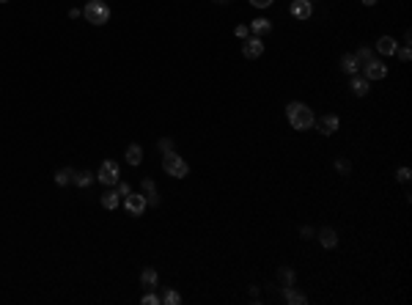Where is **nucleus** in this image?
<instances>
[{
  "label": "nucleus",
  "mask_w": 412,
  "mask_h": 305,
  "mask_svg": "<svg viewBox=\"0 0 412 305\" xmlns=\"http://www.w3.org/2000/svg\"><path fill=\"white\" fill-rule=\"evenodd\" d=\"M286 118H289V124H292V130H310L313 127V110L305 105V102H289L286 105Z\"/></svg>",
  "instance_id": "f257e3e1"
},
{
  "label": "nucleus",
  "mask_w": 412,
  "mask_h": 305,
  "mask_svg": "<svg viewBox=\"0 0 412 305\" xmlns=\"http://www.w3.org/2000/svg\"><path fill=\"white\" fill-rule=\"evenodd\" d=\"M242 55L250 58V60L264 55V42H261V36H247L245 42H242Z\"/></svg>",
  "instance_id": "39448f33"
},
{
  "label": "nucleus",
  "mask_w": 412,
  "mask_h": 305,
  "mask_svg": "<svg viewBox=\"0 0 412 305\" xmlns=\"http://www.w3.org/2000/svg\"><path fill=\"white\" fill-rule=\"evenodd\" d=\"M313 127H316V130H319L322 135H333V132H338V127H341V118L335 116V113H327V116L316 118V121H313Z\"/></svg>",
  "instance_id": "423d86ee"
},
{
  "label": "nucleus",
  "mask_w": 412,
  "mask_h": 305,
  "mask_svg": "<svg viewBox=\"0 0 412 305\" xmlns=\"http://www.w3.org/2000/svg\"><path fill=\"white\" fill-rule=\"evenodd\" d=\"M396 52H398V58H401V60H404V64H407V60L412 58V50H409V47H407V44H404V47H401V50H396Z\"/></svg>",
  "instance_id": "7c9ffc66"
},
{
  "label": "nucleus",
  "mask_w": 412,
  "mask_h": 305,
  "mask_svg": "<svg viewBox=\"0 0 412 305\" xmlns=\"http://www.w3.org/2000/svg\"><path fill=\"white\" fill-rule=\"evenodd\" d=\"M292 17L300 19V22H308V19L313 17V6H310V0H294V3H292Z\"/></svg>",
  "instance_id": "6e6552de"
},
{
  "label": "nucleus",
  "mask_w": 412,
  "mask_h": 305,
  "mask_svg": "<svg viewBox=\"0 0 412 305\" xmlns=\"http://www.w3.org/2000/svg\"><path fill=\"white\" fill-rule=\"evenodd\" d=\"M160 302H165V305H179V302H181V294H179L176 289H168L165 294L160 297Z\"/></svg>",
  "instance_id": "412c9836"
},
{
  "label": "nucleus",
  "mask_w": 412,
  "mask_h": 305,
  "mask_svg": "<svg viewBox=\"0 0 412 305\" xmlns=\"http://www.w3.org/2000/svg\"><path fill=\"white\" fill-rule=\"evenodd\" d=\"M173 148H176V146H173V140H171V138H162V140H160V151H162V154L173 151Z\"/></svg>",
  "instance_id": "cd10ccee"
},
{
  "label": "nucleus",
  "mask_w": 412,
  "mask_h": 305,
  "mask_svg": "<svg viewBox=\"0 0 412 305\" xmlns=\"http://www.w3.org/2000/svg\"><path fill=\"white\" fill-rule=\"evenodd\" d=\"M118 201H121V195L116 193V190H107V193L102 195V206H105V209H116Z\"/></svg>",
  "instance_id": "6ab92c4d"
},
{
  "label": "nucleus",
  "mask_w": 412,
  "mask_h": 305,
  "mask_svg": "<svg viewBox=\"0 0 412 305\" xmlns=\"http://www.w3.org/2000/svg\"><path fill=\"white\" fill-rule=\"evenodd\" d=\"M341 69L346 72V74H357V69H360V64L355 60V55H352V52H346V55L341 58Z\"/></svg>",
  "instance_id": "a211bd4d"
},
{
  "label": "nucleus",
  "mask_w": 412,
  "mask_h": 305,
  "mask_svg": "<svg viewBox=\"0 0 412 305\" xmlns=\"http://www.w3.org/2000/svg\"><path fill=\"white\" fill-rule=\"evenodd\" d=\"M140 190H143L146 203L157 206V203H160V195H157V187H154V181H151V179H143V181H140Z\"/></svg>",
  "instance_id": "9b49d317"
},
{
  "label": "nucleus",
  "mask_w": 412,
  "mask_h": 305,
  "mask_svg": "<svg viewBox=\"0 0 412 305\" xmlns=\"http://www.w3.org/2000/svg\"><path fill=\"white\" fill-rule=\"evenodd\" d=\"M72 181H74L77 187H91L93 181H97V173H88V171H74Z\"/></svg>",
  "instance_id": "dca6fc26"
},
{
  "label": "nucleus",
  "mask_w": 412,
  "mask_h": 305,
  "mask_svg": "<svg viewBox=\"0 0 412 305\" xmlns=\"http://www.w3.org/2000/svg\"><path fill=\"white\" fill-rule=\"evenodd\" d=\"M157 281H160V278H157L154 269H143V272H140V283H143L146 289H154V286H157Z\"/></svg>",
  "instance_id": "aec40b11"
},
{
  "label": "nucleus",
  "mask_w": 412,
  "mask_h": 305,
  "mask_svg": "<svg viewBox=\"0 0 412 305\" xmlns=\"http://www.w3.org/2000/svg\"><path fill=\"white\" fill-rule=\"evenodd\" d=\"M126 162H130V165H140V162H143V148L138 143H132L126 148Z\"/></svg>",
  "instance_id": "f3484780"
},
{
  "label": "nucleus",
  "mask_w": 412,
  "mask_h": 305,
  "mask_svg": "<svg viewBox=\"0 0 412 305\" xmlns=\"http://www.w3.org/2000/svg\"><path fill=\"white\" fill-rule=\"evenodd\" d=\"M300 234H302V236H313V228H310V226H302Z\"/></svg>",
  "instance_id": "473e14b6"
},
{
  "label": "nucleus",
  "mask_w": 412,
  "mask_h": 305,
  "mask_svg": "<svg viewBox=\"0 0 412 305\" xmlns=\"http://www.w3.org/2000/svg\"><path fill=\"white\" fill-rule=\"evenodd\" d=\"M217 3H226V0H217Z\"/></svg>",
  "instance_id": "e433bc0d"
},
{
  "label": "nucleus",
  "mask_w": 412,
  "mask_h": 305,
  "mask_svg": "<svg viewBox=\"0 0 412 305\" xmlns=\"http://www.w3.org/2000/svg\"><path fill=\"white\" fill-rule=\"evenodd\" d=\"M409 179H412L409 168H398V171H396V181H401V185H407Z\"/></svg>",
  "instance_id": "393cba45"
},
{
  "label": "nucleus",
  "mask_w": 412,
  "mask_h": 305,
  "mask_svg": "<svg viewBox=\"0 0 412 305\" xmlns=\"http://www.w3.org/2000/svg\"><path fill=\"white\" fill-rule=\"evenodd\" d=\"M363 69H366V80H371V83H374V80H385V77H388V66H385L382 60H368Z\"/></svg>",
  "instance_id": "1a4fd4ad"
},
{
  "label": "nucleus",
  "mask_w": 412,
  "mask_h": 305,
  "mask_svg": "<svg viewBox=\"0 0 412 305\" xmlns=\"http://www.w3.org/2000/svg\"><path fill=\"white\" fill-rule=\"evenodd\" d=\"M379 0H363V6H376Z\"/></svg>",
  "instance_id": "f704fd0d"
},
{
  "label": "nucleus",
  "mask_w": 412,
  "mask_h": 305,
  "mask_svg": "<svg viewBox=\"0 0 412 305\" xmlns=\"http://www.w3.org/2000/svg\"><path fill=\"white\" fill-rule=\"evenodd\" d=\"M349 88H352V94H355V97H366V94L371 91V80L352 74V80H349Z\"/></svg>",
  "instance_id": "9d476101"
},
{
  "label": "nucleus",
  "mask_w": 412,
  "mask_h": 305,
  "mask_svg": "<svg viewBox=\"0 0 412 305\" xmlns=\"http://www.w3.org/2000/svg\"><path fill=\"white\" fill-rule=\"evenodd\" d=\"M69 17H72V19H77V17H83V11H80V9H72V11H69Z\"/></svg>",
  "instance_id": "72a5a7b5"
},
{
  "label": "nucleus",
  "mask_w": 412,
  "mask_h": 305,
  "mask_svg": "<svg viewBox=\"0 0 412 305\" xmlns=\"http://www.w3.org/2000/svg\"><path fill=\"white\" fill-rule=\"evenodd\" d=\"M0 3H9V0H0Z\"/></svg>",
  "instance_id": "c9c22d12"
},
{
  "label": "nucleus",
  "mask_w": 412,
  "mask_h": 305,
  "mask_svg": "<svg viewBox=\"0 0 412 305\" xmlns=\"http://www.w3.org/2000/svg\"><path fill=\"white\" fill-rule=\"evenodd\" d=\"M162 171L168 176H176V179H184L187 173H190V165H187L184 160H181V154H176V148L168 154H162Z\"/></svg>",
  "instance_id": "f03ea898"
},
{
  "label": "nucleus",
  "mask_w": 412,
  "mask_h": 305,
  "mask_svg": "<svg viewBox=\"0 0 412 305\" xmlns=\"http://www.w3.org/2000/svg\"><path fill=\"white\" fill-rule=\"evenodd\" d=\"M72 176H74V171H72V168H60V171L55 173V185H60V187H64V185H69V181H72Z\"/></svg>",
  "instance_id": "5701e85b"
},
{
  "label": "nucleus",
  "mask_w": 412,
  "mask_h": 305,
  "mask_svg": "<svg viewBox=\"0 0 412 305\" xmlns=\"http://www.w3.org/2000/svg\"><path fill=\"white\" fill-rule=\"evenodd\" d=\"M118 179H121L118 162H116V160H105L102 165H99V171H97V181H102V185L113 187V185H116Z\"/></svg>",
  "instance_id": "20e7f679"
},
{
  "label": "nucleus",
  "mask_w": 412,
  "mask_h": 305,
  "mask_svg": "<svg viewBox=\"0 0 412 305\" xmlns=\"http://www.w3.org/2000/svg\"><path fill=\"white\" fill-rule=\"evenodd\" d=\"M247 28H250L253 36H261V33H269V30H272V22H269L267 17H259V19H253Z\"/></svg>",
  "instance_id": "2eb2a0df"
},
{
  "label": "nucleus",
  "mask_w": 412,
  "mask_h": 305,
  "mask_svg": "<svg viewBox=\"0 0 412 305\" xmlns=\"http://www.w3.org/2000/svg\"><path fill=\"white\" fill-rule=\"evenodd\" d=\"M83 17L88 19L91 25H105L110 19V6L102 3V0H88V6L83 9Z\"/></svg>",
  "instance_id": "7ed1b4c3"
},
{
  "label": "nucleus",
  "mask_w": 412,
  "mask_h": 305,
  "mask_svg": "<svg viewBox=\"0 0 412 305\" xmlns=\"http://www.w3.org/2000/svg\"><path fill=\"white\" fill-rule=\"evenodd\" d=\"M234 36H236V39H242V42H245V39L250 36V28H247V25H236V28H234Z\"/></svg>",
  "instance_id": "a878e982"
},
{
  "label": "nucleus",
  "mask_w": 412,
  "mask_h": 305,
  "mask_svg": "<svg viewBox=\"0 0 412 305\" xmlns=\"http://www.w3.org/2000/svg\"><path fill=\"white\" fill-rule=\"evenodd\" d=\"M319 245L327 248V250H333L335 245H338V234H335L333 228H322V231H319Z\"/></svg>",
  "instance_id": "ddd939ff"
},
{
  "label": "nucleus",
  "mask_w": 412,
  "mask_h": 305,
  "mask_svg": "<svg viewBox=\"0 0 412 305\" xmlns=\"http://www.w3.org/2000/svg\"><path fill=\"white\" fill-rule=\"evenodd\" d=\"M140 302H143V305H157L160 297L154 294V291H148V294H143V300H140Z\"/></svg>",
  "instance_id": "c756f323"
},
{
  "label": "nucleus",
  "mask_w": 412,
  "mask_h": 305,
  "mask_svg": "<svg viewBox=\"0 0 412 305\" xmlns=\"http://www.w3.org/2000/svg\"><path fill=\"white\" fill-rule=\"evenodd\" d=\"M355 60H357V64H360V66H366L368 60H374V52H371L368 47H360V50L355 52Z\"/></svg>",
  "instance_id": "4be33fe9"
},
{
  "label": "nucleus",
  "mask_w": 412,
  "mask_h": 305,
  "mask_svg": "<svg viewBox=\"0 0 412 305\" xmlns=\"http://www.w3.org/2000/svg\"><path fill=\"white\" fill-rule=\"evenodd\" d=\"M278 278H280L283 286H292V283H294V269H292V267H280Z\"/></svg>",
  "instance_id": "b1692460"
},
{
  "label": "nucleus",
  "mask_w": 412,
  "mask_h": 305,
  "mask_svg": "<svg viewBox=\"0 0 412 305\" xmlns=\"http://www.w3.org/2000/svg\"><path fill=\"white\" fill-rule=\"evenodd\" d=\"M376 50H379L382 55H396L398 44H396L393 36H379V42H376Z\"/></svg>",
  "instance_id": "4468645a"
},
{
  "label": "nucleus",
  "mask_w": 412,
  "mask_h": 305,
  "mask_svg": "<svg viewBox=\"0 0 412 305\" xmlns=\"http://www.w3.org/2000/svg\"><path fill=\"white\" fill-rule=\"evenodd\" d=\"M116 193L121 195V198H124V195H130V193H132V187H130V185H124V181L118 179V181H116Z\"/></svg>",
  "instance_id": "c85d7f7f"
},
{
  "label": "nucleus",
  "mask_w": 412,
  "mask_h": 305,
  "mask_svg": "<svg viewBox=\"0 0 412 305\" xmlns=\"http://www.w3.org/2000/svg\"><path fill=\"white\" fill-rule=\"evenodd\" d=\"M283 300L292 302V305H305V302H308V297L302 294V291H297V289H294V283H292V286H283Z\"/></svg>",
  "instance_id": "f8f14e48"
},
{
  "label": "nucleus",
  "mask_w": 412,
  "mask_h": 305,
  "mask_svg": "<svg viewBox=\"0 0 412 305\" xmlns=\"http://www.w3.org/2000/svg\"><path fill=\"white\" fill-rule=\"evenodd\" d=\"M335 168H338V173L346 176L349 171H352V162H349V160H338V162H335Z\"/></svg>",
  "instance_id": "bb28decb"
},
{
  "label": "nucleus",
  "mask_w": 412,
  "mask_h": 305,
  "mask_svg": "<svg viewBox=\"0 0 412 305\" xmlns=\"http://www.w3.org/2000/svg\"><path fill=\"white\" fill-rule=\"evenodd\" d=\"M146 198H143V193H130V195H124V209L130 215H143L146 212Z\"/></svg>",
  "instance_id": "0eeeda50"
},
{
  "label": "nucleus",
  "mask_w": 412,
  "mask_h": 305,
  "mask_svg": "<svg viewBox=\"0 0 412 305\" xmlns=\"http://www.w3.org/2000/svg\"><path fill=\"white\" fill-rule=\"evenodd\" d=\"M250 3L256 6V9H269V6L275 3V0H250Z\"/></svg>",
  "instance_id": "2f4dec72"
}]
</instances>
